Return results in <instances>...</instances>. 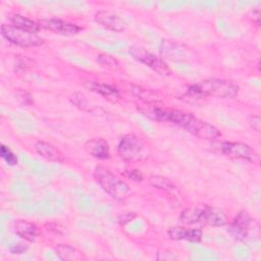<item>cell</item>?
I'll use <instances>...</instances> for the list:
<instances>
[{
  "mask_svg": "<svg viewBox=\"0 0 261 261\" xmlns=\"http://www.w3.org/2000/svg\"><path fill=\"white\" fill-rule=\"evenodd\" d=\"M53 250L56 256L63 261H74L82 258V252L68 244H57Z\"/></svg>",
  "mask_w": 261,
  "mask_h": 261,
  "instance_id": "cell-19",
  "label": "cell"
},
{
  "mask_svg": "<svg viewBox=\"0 0 261 261\" xmlns=\"http://www.w3.org/2000/svg\"><path fill=\"white\" fill-rule=\"evenodd\" d=\"M0 156L8 165H16L17 164V157L14 153L5 145H1L0 147Z\"/></svg>",
  "mask_w": 261,
  "mask_h": 261,
  "instance_id": "cell-22",
  "label": "cell"
},
{
  "mask_svg": "<svg viewBox=\"0 0 261 261\" xmlns=\"http://www.w3.org/2000/svg\"><path fill=\"white\" fill-rule=\"evenodd\" d=\"M149 182L154 188H157L165 192L171 193L173 191H176V187L173 185V182H171L167 177H164L162 175H151L149 177Z\"/></svg>",
  "mask_w": 261,
  "mask_h": 261,
  "instance_id": "cell-20",
  "label": "cell"
},
{
  "mask_svg": "<svg viewBox=\"0 0 261 261\" xmlns=\"http://www.w3.org/2000/svg\"><path fill=\"white\" fill-rule=\"evenodd\" d=\"M169 239L173 241H189L192 243H199L202 240V230L199 228L185 227V226H172L167 229Z\"/></svg>",
  "mask_w": 261,
  "mask_h": 261,
  "instance_id": "cell-13",
  "label": "cell"
},
{
  "mask_svg": "<svg viewBox=\"0 0 261 261\" xmlns=\"http://www.w3.org/2000/svg\"><path fill=\"white\" fill-rule=\"evenodd\" d=\"M252 14H253V17H252V19H253V21L257 24V25H259L260 24V8H254L252 11Z\"/></svg>",
  "mask_w": 261,
  "mask_h": 261,
  "instance_id": "cell-30",
  "label": "cell"
},
{
  "mask_svg": "<svg viewBox=\"0 0 261 261\" xmlns=\"http://www.w3.org/2000/svg\"><path fill=\"white\" fill-rule=\"evenodd\" d=\"M93 175L103 191L112 199L121 202L128 197L130 193L128 185L108 168L102 165H97L94 169Z\"/></svg>",
  "mask_w": 261,
  "mask_h": 261,
  "instance_id": "cell-4",
  "label": "cell"
},
{
  "mask_svg": "<svg viewBox=\"0 0 261 261\" xmlns=\"http://www.w3.org/2000/svg\"><path fill=\"white\" fill-rule=\"evenodd\" d=\"M94 19L103 28L113 32H123L126 28L124 20L115 12L110 10H99L95 13Z\"/></svg>",
  "mask_w": 261,
  "mask_h": 261,
  "instance_id": "cell-11",
  "label": "cell"
},
{
  "mask_svg": "<svg viewBox=\"0 0 261 261\" xmlns=\"http://www.w3.org/2000/svg\"><path fill=\"white\" fill-rule=\"evenodd\" d=\"M41 29L53 32L62 36H73L76 35L82 28L76 23L65 21L59 18H44L38 21Z\"/></svg>",
  "mask_w": 261,
  "mask_h": 261,
  "instance_id": "cell-10",
  "label": "cell"
},
{
  "mask_svg": "<svg viewBox=\"0 0 261 261\" xmlns=\"http://www.w3.org/2000/svg\"><path fill=\"white\" fill-rule=\"evenodd\" d=\"M69 99H70L71 103L74 104V105H75L76 107H79L80 109L85 110L86 107L88 106V101H87V99L85 98V96H84L82 93L76 92V93H74Z\"/></svg>",
  "mask_w": 261,
  "mask_h": 261,
  "instance_id": "cell-25",
  "label": "cell"
},
{
  "mask_svg": "<svg viewBox=\"0 0 261 261\" xmlns=\"http://www.w3.org/2000/svg\"><path fill=\"white\" fill-rule=\"evenodd\" d=\"M254 220L246 210H241L228 224L227 232L232 239L244 242L249 238V232Z\"/></svg>",
  "mask_w": 261,
  "mask_h": 261,
  "instance_id": "cell-8",
  "label": "cell"
},
{
  "mask_svg": "<svg viewBox=\"0 0 261 261\" xmlns=\"http://www.w3.org/2000/svg\"><path fill=\"white\" fill-rule=\"evenodd\" d=\"M84 87L94 93L100 94L103 97L107 99H117L119 97V92L118 90L110 85L99 83L96 81H85L84 82Z\"/></svg>",
  "mask_w": 261,
  "mask_h": 261,
  "instance_id": "cell-17",
  "label": "cell"
},
{
  "mask_svg": "<svg viewBox=\"0 0 261 261\" xmlns=\"http://www.w3.org/2000/svg\"><path fill=\"white\" fill-rule=\"evenodd\" d=\"M34 60L29 58L28 56H15V70L19 71V70H23L28 67H32L34 66Z\"/></svg>",
  "mask_w": 261,
  "mask_h": 261,
  "instance_id": "cell-23",
  "label": "cell"
},
{
  "mask_svg": "<svg viewBox=\"0 0 261 261\" xmlns=\"http://www.w3.org/2000/svg\"><path fill=\"white\" fill-rule=\"evenodd\" d=\"M35 150L37 153L48 161L63 162V154L52 144L45 141H37L35 144Z\"/></svg>",
  "mask_w": 261,
  "mask_h": 261,
  "instance_id": "cell-16",
  "label": "cell"
},
{
  "mask_svg": "<svg viewBox=\"0 0 261 261\" xmlns=\"http://www.w3.org/2000/svg\"><path fill=\"white\" fill-rule=\"evenodd\" d=\"M29 249V245L24 242H18L14 243L9 247V252L13 255H18V254H23L27 250Z\"/></svg>",
  "mask_w": 261,
  "mask_h": 261,
  "instance_id": "cell-26",
  "label": "cell"
},
{
  "mask_svg": "<svg viewBox=\"0 0 261 261\" xmlns=\"http://www.w3.org/2000/svg\"><path fill=\"white\" fill-rule=\"evenodd\" d=\"M129 54L134 57V59L147 65L148 67H150L160 75L168 76L172 74L171 68L162 58H160L159 56L155 55L154 53L148 51L143 47L130 46Z\"/></svg>",
  "mask_w": 261,
  "mask_h": 261,
  "instance_id": "cell-7",
  "label": "cell"
},
{
  "mask_svg": "<svg viewBox=\"0 0 261 261\" xmlns=\"http://www.w3.org/2000/svg\"><path fill=\"white\" fill-rule=\"evenodd\" d=\"M123 175L126 176L127 178H130L132 180L135 181H141L143 180V173L139 169H127L123 171Z\"/></svg>",
  "mask_w": 261,
  "mask_h": 261,
  "instance_id": "cell-27",
  "label": "cell"
},
{
  "mask_svg": "<svg viewBox=\"0 0 261 261\" xmlns=\"http://www.w3.org/2000/svg\"><path fill=\"white\" fill-rule=\"evenodd\" d=\"M188 94L197 98L212 96L221 99H233L239 94V86L229 80L209 79L191 85Z\"/></svg>",
  "mask_w": 261,
  "mask_h": 261,
  "instance_id": "cell-3",
  "label": "cell"
},
{
  "mask_svg": "<svg viewBox=\"0 0 261 261\" xmlns=\"http://www.w3.org/2000/svg\"><path fill=\"white\" fill-rule=\"evenodd\" d=\"M9 20H10L12 25H14L18 29L31 32V33L37 34L41 30L38 22H36V21L30 19L29 17H27L22 14H19V13L10 14L9 15Z\"/></svg>",
  "mask_w": 261,
  "mask_h": 261,
  "instance_id": "cell-18",
  "label": "cell"
},
{
  "mask_svg": "<svg viewBox=\"0 0 261 261\" xmlns=\"http://www.w3.org/2000/svg\"><path fill=\"white\" fill-rule=\"evenodd\" d=\"M161 54L171 60H182L188 56V48L173 41L164 40L161 45Z\"/></svg>",
  "mask_w": 261,
  "mask_h": 261,
  "instance_id": "cell-15",
  "label": "cell"
},
{
  "mask_svg": "<svg viewBox=\"0 0 261 261\" xmlns=\"http://www.w3.org/2000/svg\"><path fill=\"white\" fill-rule=\"evenodd\" d=\"M45 227L48 231H53L55 233H61L62 232V229L63 227L58 224V223H55V222H50V223H46L45 224Z\"/></svg>",
  "mask_w": 261,
  "mask_h": 261,
  "instance_id": "cell-29",
  "label": "cell"
},
{
  "mask_svg": "<svg viewBox=\"0 0 261 261\" xmlns=\"http://www.w3.org/2000/svg\"><path fill=\"white\" fill-rule=\"evenodd\" d=\"M137 217V214L134 211H122L116 215V222L119 225H125L128 222L133 221Z\"/></svg>",
  "mask_w": 261,
  "mask_h": 261,
  "instance_id": "cell-24",
  "label": "cell"
},
{
  "mask_svg": "<svg viewBox=\"0 0 261 261\" xmlns=\"http://www.w3.org/2000/svg\"><path fill=\"white\" fill-rule=\"evenodd\" d=\"M117 153L121 159L127 162H138L148 157L146 144L135 134H126L121 137L117 145Z\"/></svg>",
  "mask_w": 261,
  "mask_h": 261,
  "instance_id": "cell-5",
  "label": "cell"
},
{
  "mask_svg": "<svg viewBox=\"0 0 261 261\" xmlns=\"http://www.w3.org/2000/svg\"><path fill=\"white\" fill-rule=\"evenodd\" d=\"M13 229L19 238L31 243L36 242L41 236V230L39 226L36 223L25 219L16 220L14 222Z\"/></svg>",
  "mask_w": 261,
  "mask_h": 261,
  "instance_id": "cell-12",
  "label": "cell"
},
{
  "mask_svg": "<svg viewBox=\"0 0 261 261\" xmlns=\"http://www.w3.org/2000/svg\"><path fill=\"white\" fill-rule=\"evenodd\" d=\"M249 124L251 125V127L257 132L260 130L261 127V120H260V116L257 114H250L249 118H248Z\"/></svg>",
  "mask_w": 261,
  "mask_h": 261,
  "instance_id": "cell-28",
  "label": "cell"
},
{
  "mask_svg": "<svg viewBox=\"0 0 261 261\" xmlns=\"http://www.w3.org/2000/svg\"><path fill=\"white\" fill-rule=\"evenodd\" d=\"M1 35L9 43L20 47H35L44 44V39L39 35L18 29L12 24H1Z\"/></svg>",
  "mask_w": 261,
  "mask_h": 261,
  "instance_id": "cell-6",
  "label": "cell"
},
{
  "mask_svg": "<svg viewBox=\"0 0 261 261\" xmlns=\"http://www.w3.org/2000/svg\"><path fill=\"white\" fill-rule=\"evenodd\" d=\"M138 108L143 114L154 120L172 122L202 140L214 141L221 136L217 127L198 118L192 113L175 109H164L150 103L140 105Z\"/></svg>",
  "mask_w": 261,
  "mask_h": 261,
  "instance_id": "cell-1",
  "label": "cell"
},
{
  "mask_svg": "<svg viewBox=\"0 0 261 261\" xmlns=\"http://www.w3.org/2000/svg\"><path fill=\"white\" fill-rule=\"evenodd\" d=\"M179 220L185 224H203L211 226H223L228 223L227 215L222 209L206 204L184 209L179 215Z\"/></svg>",
  "mask_w": 261,
  "mask_h": 261,
  "instance_id": "cell-2",
  "label": "cell"
},
{
  "mask_svg": "<svg viewBox=\"0 0 261 261\" xmlns=\"http://www.w3.org/2000/svg\"><path fill=\"white\" fill-rule=\"evenodd\" d=\"M218 150L230 158L248 161H252L256 155L255 151L248 144L241 142H221L218 144Z\"/></svg>",
  "mask_w": 261,
  "mask_h": 261,
  "instance_id": "cell-9",
  "label": "cell"
},
{
  "mask_svg": "<svg viewBox=\"0 0 261 261\" xmlns=\"http://www.w3.org/2000/svg\"><path fill=\"white\" fill-rule=\"evenodd\" d=\"M85 150L94 158L106 160L110 157V146L108 142L102 138L90 139L85 143Z\"/></svg>",
  "mask_w": 261,
  "mask_h": 261,
  "instance_id": "cell-14",
  "label": "cell"
},
{
  "mask_svg": "<svg viewBox=\"0 0 261 261\" xmlns=\"http://www.w3.org/2000/svg\"><path fill=\"white\" fill-rule=\"evenodd\" d=\"M97 62L102 65L103 67L109 68V69H117L119 67V61L114 58L112 55L101 53L97 56Z\"/></svg>",
  "mask_w": 261,
  "mask_h": 261,
  "instance_id": "cell-21",
  "label": "cell"
}]
</instances>
